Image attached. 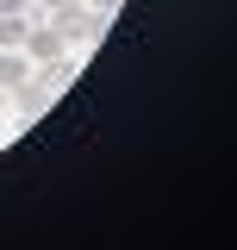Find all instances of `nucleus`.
I'll return each instance as SVG.
<instances>
[{
    "instance_id": "obj_1",
    "label": "nucleus",
    "mask_w": 237,
    "mask_h": 250,
    "mask_svg": "<svg viewBox=\"0 0 237 250\" xmlns=\"http://www.w3.org/2000/svg\"><path fill=\"white\" fill-rule=\"evenodd\" d=\"M50 25H57L62 44H69V38H75V44H94L113 19H106V13H88V6H57V19H50Z\"/></svg>"
},
{
    "instance_id": "obj_2",
    "label": "nucleus",
    "mask_w": 237,
    "mask_h": 250,
    "mask_svg": "<svg viewBox=\"0 0 237 250\" xmlns=\"http://www.w3.org/2000/svg\"><path fill=\"white\" fill-rule=\"evenodd\" d=\"M25 57H44V62H57L62 57V38H57V25H25V44H19Z\"/></svg>"
},
{
    "instance_id": "obj_3",
    "label": "nucleus",
    "mask_w": 237,
    "mask_h": 250,
    "mask_svg": "<svg viewBox=\"0 0 237 250\" xmlns=\"http://www.w3.org/2000/svg\"><path fill=\"white\" fill-rule=\"evenodd\" d=\"M31 82V57L25 50H0V88H25Z\"/></svg>"
},
{
    "instance_id": "obj_4",
    "label": "nucleus",
    "mask_w": 237,
    "mask_h": 250,
    "mask_svg": "<svg viewBox=\"0 0 237 250\" xmlns=\"http://www.w3.org/2000/svg\"><path fill=\"white\" fill-rule=\"evenodd\" d=\"M25 13H13V19H0V50H19V44H25Z\"/></svg>"
},
{
    "instance_id": "obj_5",
    "label": "nucleus",
    "mask_w": 237,
    "mask_h": 250,
    "mask_svg": "<svg viewBox=\"0 0 237 250\" xmlns=\"http://www.w3.org/2000/svg\"><path fill=\"white\" fill-rule=\"evenodd\" d=\"M13 94H19V113H25V119H38V113L50 106V88H13Z\"/></svg>"
},
{
    "instance_id": "obj_6",
    "label": "nucleus",
    "mask_w": 237,
    "mask_h": 250,
    "mask_svg": "<svg viewBox=\"0 0 237 250\" xmlns=\"http://www.w3.org/2000/svg\"><path fill=\"white\" fill-rule=\"evenodd\" d=\"M13 13H25V0H0V19H13Z\"/></svg>"
},
{
    "instance_id": "obj_7",
    "label": "nucleus",
    "mask_w": 237,
    "mask_h": 250,
    "mask_svg": "<svg viewBox=\"0 0 237 250\" xmlns=\"http://www.w3.org/2000/svg\"><path fill=\"white\" fill-rule=\"evenodd\" d=\"M113 6H118V0H94V13H113Z\"/></svg>"
},
{
    "instance_id": "obj_8",
    "label": "nucleus",
    "mask_w": 237,
    "mask_h": 250,
    "mask_svg": "<svg viewBox=\"0 0 237 250\" xmlns=\"http://www.w3.org/2000/svg\"><path fill=\"white\" fill-rule=\"evenodd\" d=\"M44 6H75V0H44Z\"/></svg>"
},
{
    "instance_id": "obj_9",
    "label": "nucleus",
    "mask_w": 237,
    "mask_h": 250,
    "mask_svg": "<svg viewBox=\"0 0 237 250\" xmlns=\"http://www.w3.org/2000/svg\"><path fill=\"white\" fill-rule=\"evenodd\" d=\"M0 100H6V88H0Z\"/></svg>"
},
{
    "instance_id": "obj_10",
    "label": "nucleus",
    "mask_w": 237,
    "mask_h": 250,
    "mask_svg": "<svg viewBox=\"0 0 237 250\" xmlns=\"http://www.w3.org/2000/svg\"><path fill=\"white\" fill-rule=\"evenodd\" d=\"M0 138H6V131H0Z\"/></svg>"
}]
</instances>
